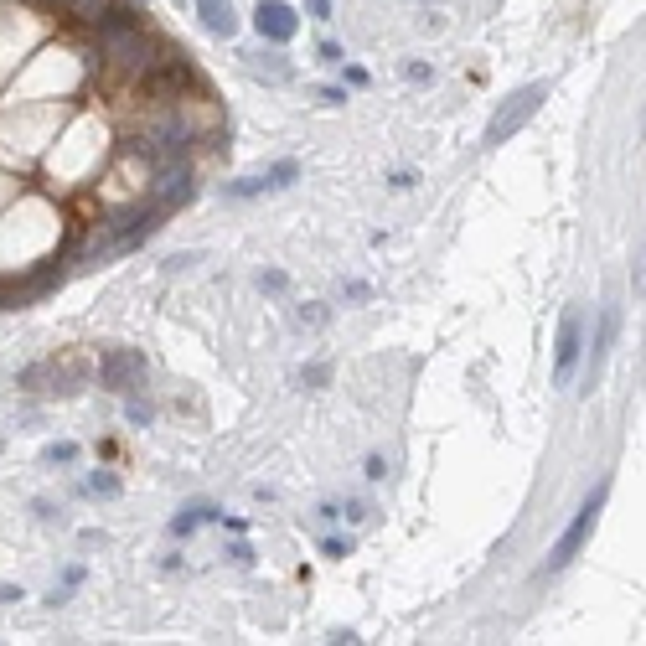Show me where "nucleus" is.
Segmentation results:
<instances>
[{
	"instance_id": "obj_14",
	"label": "nucleus",
	"mask_w": 646,
	"mask_h": 646,
	"mask_svg": "<svg viewBox=\"0 0 646 646\" xmlns=\"http://www.w3.org/2000/svg\"><path fill=\"white\" fill-rule=\"evenodd\" d=\"M26 590H21V584H0V605H16Z\"/></svg>"
},
{
	"instance_id": "obj_6",
	"label": "nucleus",
	"mask_w": 646,
	"mask_h": 646,
	"mask_svg": "<svg viewBox=\"0 0 646 646\" xmlns=\"http://www.w3.org/2000/svg\"><path fill=\"white\" fill-rule=\"evenodd\" d=\"M615 326H621V305H605V311H600V331H595V342H590V388H595L600 367H605V352L615 342Z\"/></svg>"
},
{
	"instance_id": "obj_19",
	"label": "nucleus",
	"mask_w": 646,
	"mask_h": 646,
	"mask_svg": "<svg viewBox=\"0 0 646 646\" xmlns=\"http://www.w3.org/2000/svg\"><path fill=\"white\" fill-rule=\"evenodd\" d=\"M305 6H311V16H321V21L331 16V0H305Z\"/></svg>"
},
{
	"instance_id": "obj_16",
	"label": "nucleus",
	"mask_w": 646,
	"mask_h": 646,
	"mask_svg": "<svg viewBox=\"0 0 646 646\" xmlns=\"http://www.w3.org/2000/svg\"><path fill=\"white\" fill-rule=\"evenodd\" d=\"M125 414H130V424H150V404H130Z\"/></svg>"
},
{
	"instance_id": "obj_1",
	"label": "nucleus",
	"mask_w": 646,
	"mask_h": 646,
	"mask_svg": "<svg viewBox=\"0 0 646 646\" xmlns=\"http://www.w3.org/2000/svg\"><path fill=\"white\" fill-rule=\"evenodd\" d=\"M605 497H610V481H600L590 497H584V507L574 512V522L564 528V538L553 543V553H548V564H543V574H559V569H569L574 559H579V548L590 543V533H595V522H600V512H605Z\"/></svg>"
},
{
	"instance_id": "obj_17",
	"label": "nucleus",
	"mask_w": 646,
	"mask_h": 646,
	"mask_svg": "<svg viewBox=\"0 0 646 646\" xmlns=\"http://www.w3.org/2000/svg\"><path fill=\"white\" fill-rule=\"evenodd\" d=\"M321 57H326V63H347V57H342V47H336V42H321Z\"/></svg>"
},
{
	"instance_id": "obj_11",
	"label": "nucleus",
	"mask_w": 646,
	"mask_h": 646,
	"mask_svg": "<svg viewBox=\"0 0 646 646\" xmlns=\"http://www.w3.org/2000/svg\"><path fill=\"white\" fill-rule=\"evenodd\" d=\"M88 491H94V497H119V481H114V476H99V471H94V476H88Z\"/></svg>"
},
{
	"instance_id": "obj_13",
	"label": "nucleus",
	"mask_w": 646,
	"mask_h": 646,
	"mask_svg": "<svg viewBox=\"0 0 646 646\" xmlns=\"http://www.w3.org/2000/svg\"><path fill=\"white\" fill-rule=\"evenodd\" d=\"M352 553V543H342V538H326V559H347Z\"/></svg>"
},
{
	"instance_id": "obj_2",
	"label": "nucleus",
	"mask_w": 646,
	"mask_h": 646,
	"mask_svg": "<svg viewBox=\"0 0 646 646\" xmlns=\"http://www.w3.org/2000/svg\"><path fill=\"white\" fill-rule=\"evenodd\" d=\"M543 104H548V83H543V78H538V83H528V88H517V94H512L497 114H491V125H486V140H481V145H486V150L507 145V140H512L522 125H528V119H533Z\"/></svg>"
},
{
	"instance_id": "obj_8",
	"label": "nucleus",
	"mask_w": 646,
	"mask_h": 646,
	"mask_svg": "<svg viewBox=\"0 0 646 646\" xmlns=\"http://www.w3.org/2000/svg\"><path fill=\"white\" fill-rule=\"evenodd\" d=\"M249 73H254V78H269V83H285L295 68H290L285 52H254V57H249Z\"/></svg>"
},
{
	"instance_id": "obj_18",
	"label": "nucleus",
	"mask_w": 646,
	"mask_h": 646,
	"mask_svg": "<svg viewBox=\"0 0 646 646\" xmlns=\"http://www.w3.org/2000/svg\"><path fill=\"white\" fill-rule=\"evenodd\" d=\"M367 476H373V481H378V476H388V466H383V455H367Z\"/></svg>"
},
{
	"instance_id": "obj_9",
	"label": "nucleus",
	"mask_w": 646,
	"mask_h": 646,
	"mask_svg": "<svg viewBox=\"0 0 646 646\" xmlns=\"http://www.w3.org/2000/svg\"><path fill=\"white\" fill-rule=\"evenodd\" d=\"M218 517H223V512H212L207 502H192L187 512H181V517L171 522V533H176V538H187V533L197 528V522H218Z\"/></svg>"
},
{
	"instance_id": "obj_5",
	"label": "nucleus",
	"mask_w": 646,
	"mask_h": 646,
	"mask_svg": "<svg viewBox=\"0 0 646 646\" xmlns=\"http://www.w3.org/2000/svg\"><path fill=\"white\" fill-rule=\"evenodd\" d=\"M254 26H259V37H264V42H290V37L300 32V16L285 6V0H259Z\"/></svg>"
},
{
	"instance_id": "obj_4",
	"label": "nucleus",
	"mask_w": 646,
	"mask_h": 646,
	"mask_svg": "<svg viewBox=\"0 0 646 646\" xmlns=\"http://www.w3.org/2000/svg\"><path fill=\"white\" fill-rule=\"evenodd\" d=\"M579 352H584V316H579V305H569L564 321H559V347H553V383L559 388L574 378Z\"/></svg>"
},
{
	"instance_id": "obj_15",
	"label": "nucleus",
	"mask_w": 646,
	"mask_h": 646,
	"mask_svg": "<svg viewBox=\"0 0 646 646\" xmlns=\"http://www.w3.org/2000/svg\"><path fill=\"white\" fill-rule=\"evenodd\" d=\"M404 73H409V83H429V78H435V73H429V68H424V63H409V68H404Z\"/></svg>"
},
{
	"instance_id": "obj_7",
	"label": "nucleus",
	"mask_w": 646,
	"mask_h": 646,
	"mask_svg": "<svg viewBox=\"0 0 646 646\" xmlns=\"http://www.w3.org/2000/svg\"><path fill=\"white\" fill-rule=\"evenodd\" d=\"M197 16L212 37H233L238 32V16H233V0H197Z\"/></svg>"
},
{
	"instance_id": "obj_3",
	"label": "nucleus",
	"mask_w": 646,
	"mask_h": 646,
	"mask_svg": "<svg viewBox=\"0 0 646 646\" xmlns=\"http://www.w3.org/2000/svg\"><path fill=\"white\" fill-rule=\"evenodd\" d=\"M99 383H104L109 393H135V388L145 383V357H140L135 347H109V352L99 357Z\"/></svg>"
},
{
	"instance_id": "obj_10",
	"label": "nucleus",
	"mask_w": 646,
	"mask_h": 646,
	"mask_svg": "<svg viewBox=\"0 0 646 646\" xmlns=\"http://www.w3.org/2000/svg\"><path fill=\"white\" fill-rule=\"evenodd\" d=\"M295 176H300V161H280V166H269V171H264V192H285Z\"/></svg>"
},
{
	"instance_id": "obj_12",
	"label": "nucleus",
	"mask_w": 646,
	"mask_h": 646,
	"mask_svg": "<svg viewBox=\"0 0 646 646\" xmlns=\"http://www.w3.org/2000/svg\"><path fill=\"white\" fill-rule=\"evenodd\" d=\"M47 460H52V466H73V460H78V445H47Z\"/></svg>"
}]
</instances>
